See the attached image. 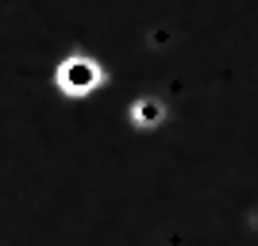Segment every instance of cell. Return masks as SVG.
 Returning <instances> with one entry per match:
<instances>
[{
	"mask_svg": "<svg viewBox=\"0 0 258 246\" xmlns=\"http://www.w3.org/2000/svg\"><path fill=\"white\" fill-rule=\"evenodd\" d=\"M100 69L93 58H70V62L58 65V89H62L66 97H85L93 89L100 85Z\"/></svg>",
	"mask_w": 258,
	"mask_h": 246,
	"instance_id": "cell-1",
	"label": "cell"
}]
</instances>
